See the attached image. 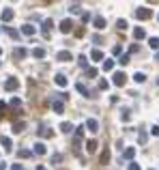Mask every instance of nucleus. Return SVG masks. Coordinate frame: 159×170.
Returning a JSON list of instances; mask_svg holds the SVG:
<instances>
[{"mask_svg": "<svg viewBox=\"0 0 159 170\" xmlns=\"http://www.w3.org/2000/svg\"><path fill=\"white\" fill-rule=\"evenodd\" d=\"M135 17L138 20H151L153 17V11L148 7H140V9H135Z\"/></svg>", "mask_w": 159, "mask_h": 170, "instance_id": "obj_1", "label": "nucleus"}, {"mask_svg": "<svg viewBox=\"0 0 159 170\" xmlns=\"http://www.w3.org/2000/svg\"><path fill=\"white\" fill-rule=\"evenodd\" d=\"M52 26H54V22L47 17V20H43V24H41V33H43V37L45 39H49V30H52Z\"/></svg>", "mask_w": 159, "mask_h": 170, "instance_id": "obj_2", "label": "nucleus"}, {"mask_svg": "<svg viewBox=\"0 0 159 170\" xmlns=\"http://www.w3.org/2000/svg\"><path fill=\"white\" fill-rule=\"evenodd\" d=\"M112 82L116 86H125V82H127V76L122 73V71H116L114 76H112Z\"/></svg>", "mask_w": 159, "mask_h": 170, "instance_id": "obj_3", "label": "nucleus"}, {"mask_svg": "<svg viewBox=\"0 0 159 170\" xmlns=\"http://www.w3.org/2000/svg\"><path fill=\"white\" fill-rule=\"evenodd\" d=\"M56 60H60V63H69V60H73V56H71V52L62 50V52L56 54Z\"/></svg>", "mask_w": 159, "mask_h": 170, "instance_id": "obj_4", "label": "nucleus"}, {"mask_svg": "<svg viewBox=\"0 0 159 170\" xmlns=\"http://www.w3.org/2000/svg\"><path fill=\"white\" fill-rule=\"evenodd\" d=\"M71 28H73V22H71V20H62V22H60V33L69 35V33H71Z\"/></svg>", "mask_w": 159, "mask_h": 170, "instance_id": "obj_5", "label": "nucleus"}, {"mask_svg": "<svg viewBox=\"0 0 159 170\" xmlns=\"http://www.w3.org/2000/svg\"><path fill=\"white\" fill-rule=\"evenodd\" d=\"M19 86V80L17 78H9L6 82H4V90H15Z\"/></svg>", "mask_w": 159, "mask_h": 170, "instance_id": "obj_6", "label": "nucleus"}, {"mask_svg": "<svg viewBox=\"0 0 159 170\" xmlns=\"http://www.w3.org/2000/svg\"><path fill=\"white\" fill-rule=\"evenodd\" d=\"M86 129H88L90 133H97V131H99V123H97L95 119H88V121H86Z\"/></svg>", "mask_w": 159, "mask_h": 170, "instance_id": "obj_7", "label": "nucleus"}, {"mask_svg": "<svg viewBox=\"0 0 159 170\" xmlns=\"http://www.w3.org/2000/svg\"><path fill=\"white\" fill-rule=\"evenodd\" d=\"M52 110H54L56 114H62V112H65V103L58 101V99H54V101H52Z\"/></svg>", "mask_w": 159, "mask_h": 170, "instance_id": "obj_8", "label": "nucleus"}, {"mask_svg": "<svg viewBox=\"0 0 159 170\" xmlns=\"http://www.w3.org/2000/svg\"><path fill=\"white\" fill-rule=\"evenodd\" d=\"M0 17H2V22H11L13 20V9H2V13H0Z\"/></svg>", "mask_w": 159, "mask_h": 170, "instance_id": "obj_9", "label": "nucleus"}, {"mask_svg": "<svg viewBox=\"0 0 159 170\" xmlns=\"http://www.w3.org/2000/svg\"><path fill=\"white\" fill-rule=\"evenodd\" d=\"M92 24H95V28H97V30H103V28H105V17L97 15V17L92 20Z\"/></svg>", "mask_w": 159, "mask_h": 170, "instance_id": "obj_10", "label": "nucleus"}, {"mask_svg": "<svg viewBox=\"0 0 159 170\" xmlns=\"http://www.w3.org/2000/svg\"><path fill=\"white\" fill-rule=\"evenodd\" d=\"M22 33H24L26 37H32V35L37 33V28H35L32 24H24V26H22Z\"/></svg>", "mask_w": 159, "mask_h": 170, "instance_id": "obj_11", "label": "nucleus"}, {"mask_svg": "<svg viewBox=\"0 0 159 170\" xmlns=\"http://www.w3.org/2000/svg\"><path fill=\"white\" fill-rule=\"evenodd\" d=\"M97 149H99V142H97V140H88V142H86V151H88L90 155L97 153Z\"/></svg>", "mask_w": 159, "mask_h": 170, "instance_id": "obj_12", "label": "nucleus"}, {"mask_svg": "<svg viewBox=\"0 0 159 170\" xmlns=\"http://www.w3.org/2000/svg\"><path fill=\"white\" fill-rule=\"evenodd\" d=\"M133 157H135V149H133V146H127V149H125V153H122V159L131 162Z\"/></svg>", "mask_w": 159, "mask_h": 170, "instance_id": "obj_13", "label": "nucleus"}, {"mask_svg": "<svg viewBox=\"0 0 159 170\" xmlns=\"http://www.w3.org/2000/svg\"><path fill=\"white\" fill-rule=\"evenodd\" d=\"M133 37H135L138 41H142V39H146V33H144V28H142V26H138V28H133Z\"/></svg>", "mask_w": 159, "mask_h": 170, "instance_id": "obj_14", "label": "nucleus"}, {"mask_svg": "<svg viewBox=\"0 0 159 170\" xmlns=\"http://www.w3.org/2000/svg\"><path fill=\"white\" fill-rule=\"evenodd\" d=\"M32 153H37V155H45V153H47V149H45V144H43V142H37V144H35V149H32Z\"/></svg>", "mask_w": 159, "mask_h": 170, "instance_id": "obj_15", "label": "nucleus"}, {"mask_svg": "<svg viewBox=\"0 0 159 170\" xmlns=\"http://www.w3.org/2000/svg\"><path fill=\"white\" fill-rule=\"evenodd\" d=\"M54 82H56L58 86H62V88H65V86H67V78H65L62 73H56V78H54Z\"/></svg>", "mask_w": 159, "mask_h": 170, "instance_id": "obj_16", "label": "nucleus"}, {"mask_svg": "<svg viewBox=\"0 0 159 170\" xmlns=\"http://www.w3.org/2000/svg\"><path fill=\"white\" fill-rule=\"evenodd\" d=\"M13 56H15V58H26V56H28V50H24V47H17V50L13 52Z\"/></svg>", "mask_w": 159, "mask_h": 170, "instance_id": "obj_17", "label": "nucleus"}, {"mask_svg": "<svg viewBox=\"0 0 159 170\" xmlns=\"http://www.w3.org/2000/svg\"><path fill=\"white\" fill-rule=\"evenodd\" d=\"M0 142H2V146H4V151H11V146H13V142H11V138H6V136H2V138H0Z\"/></svg>", "mask_w": 159, "mask_h": 170, "instance_id": "obj_18", "label": "nucleus"}, {"mask_svg": "<svg viewBox=\"0 0 159 170\" xmlns=\"http://www.w3.org/2000/svg\"><path fill=\"white\" fill-rule=\"evenodd\" d=\"M32 56H35L37 60H39V58H45V50H43V47H35V50H32Z\"/></svg>", "mask_w": 159, "mask_h": 170, "instance_id": "obj_19", "label": "nucleus"}, {"mask_svg": "<svg viewBox=\"0 0 159 170\" xmlns=\"http://www.w3.org/2000/svg\"><path fill=\"white\" fill-rule=\"evenodd\" d=\"M108 162H110V151L103 149V153H101V157H99V164H108Z\"/></svg>", "mask_w": 159, "mask_h": 170, "instance_id": "obj_20", "label": "nucleus"}, {"mask_svg": "<svg viewBox=\"0 0 159 170\" xmlns=\"http://www.w3.org/2000/svg\"><path fill=\"white\" fill-rule=\"evenodd\" d=\"M75 88H78L80 93H82V95H84V97H90V90H88V88H86V86L82 84V82H78V84H75Z\"/></svg>", "mask_w": 159, "mask_h": 170, "instance_id": "obj_21", "label": "nucleus"}, {"mask_svg": "<svg viewBox=\"0 0 159 170\" xmlns=\"http://www.w3.org/2000/svg\"><path fill=\"white\" fill-rule=\"evenodd\" d=\"M24 129H26V123H24V121H22V123H15V125H13V133H22Z\"/></svg>", "mask_w": 159, "mask_h": 170, "instance_id": "obj_22", "label": "nucleus"}, {"mask_svg": "<svg viewBox=\"0 0 159 170\" xmlns=\"http://www.w3.org/2000/svg\"><path fill=\"white\" fill-rule=\"evenodd\" d=\"M90 58H92V60H101V58H103V52H101V50H92V52H90Z\"/></svg>", "mask_w": 159, "mask_h": 170, "instance_id": "obj_23", "label": "nucleus"}, {"mask_svg": "<svg viewBox=\"0 0 159 170\" xmlns=\"http://www.w3.org/2000/svg\"><path fill=\"white\" fill-rule=\"evenodd\" d=\"M9 106H11V108H13V110H17V108H19V106H22V99H19V97H13V99H11V101H9Z\"/></svg>", "mask_w": 159, "mask_h": 170, "instance_id": "obj_24", "label": "nucleus"}, {"mask_svg": "<svg viewBox=\"0 0 159 170\" xmlns=\"http://www.w3.org/2000/svg\"><path fill=\"white\" fill-rule=\"evenodd\" d=\"M129 60H131V54H120V58H118V63L125 67V65H129Z\"/></svg>", "mask_w": 159, "mask_h": 170, "instance_id": "obj_25", "label": "nucleus"}, {"mask_svg": "<svg viewBox=\"0 0 159 170\" xmlns=\"http://www.w3.org/2000/svg\"><path fill=\"white\" fill-rule=\"evenodd\" d=\"M6 35H9V37H11V39H15V41H17V39H19V33H17V30H15V28H6Z\"/></svg>", "mask_w": 159, "mask_h": 170, "instance_id": "obj_26", "label": "nucleus"}, {"mask_svg": "<svg viewBox=\"0 0 159 170\" xmlns=\"http://www.w3.org/2000/svg\"><path fill=\"white\" fill-rule=\"evenodd\" d=\"M133 80H135V82H138V84H142V82H146V76H144V73H142V71H138V73H135V76H133Z\"/></svg>", "mask_w": 159, "mask_h": 170, "instance_id": "obj_27", "label": "nucleus"}, {"mask_svg": "<svg viewBox=\"0 0 159 170\" xmlns=\"http://www.w3.org/2000/svg\"><path fill=\"white\" fill-rule=\"evenodd\" d=\"M32 155V151H28V149H22V151H17V157H24V159H28Z\"/></svg>", "mask_w": 159, "mask_h": 170, "instance_id": "obj_28", "label": "nucleus"}, {"mask_svg": "<svg viewBox=\"0 0 159 170\" xmlns=\"http://www.w3.org/2000/svg\"><path fill=\"white\" fill-rule=\"evenodd\" d=\"M71 129H73V125H71V123H60V131H62V133H69Z\"/></svg>", "mask_w": 159, "mask_h": 170, "instance_id": "obj_29", "label": "nucleus"}, {"mask_svg": "<svg viewBox=\"0 0 159 170\" xmlns=\"http://www.w3.org/2000/svg\"><path fill=\"white\" fill-rule=\"evenodd\" d=\"M112 69H114V60H110V58H108V60L103 63V71H112Z\"/></svg>", "mask_w": 159, "mask_h": 170, "instance_id": "obj_30", "label": "nucleus"}, {"mask_svg": "<svg viewBox=\"0 0 159 170\" xmlns=\"http://www.w3.org/2000/svg\"><path fill=\"white\" fill-rule=\"evenodd\" d=\"M148 45H151L153 50H159V39L157 37H151V39H148Z\"/></svg>", "mask_w": 159, "mask_h": 170, "instance_id": "obj_31", "label": "nucleus"}, {"mask_svg": "<svg viewBox=\"0 0 159 170\" xmlns=\"http://www.w3.org/2000/svg\"><path fill=\"white\" fill-rule=\"evenodd\" d=\"M78 63H80V67L88 69V60H86V56H84V54H82V56H78Z\"/></svg>", "mask_w": 159, "mask_h": 170, "instance_id": "obj_32", "label": "nucleus"}, {"mask_svg": "<svg viewBox=\"0 0 159 170\" xmlns=\"http://www.w3.org/2000/svg\"><path fill=\"white\" fill-rule=\"evenodd\" d=\"M97 73H99V71H97L95 67H88V69H86V76H88V78H97Z\"/></svg>", "mask_w": 159, "mask_h": 170, "instance_id": "obj_33", "label": "nucleus"}, {"mask_svg": "<svg viewBox=\"0 0 159 170\" xmlns=\"http://www.w3.org/2000/svg\"><path fill=\"white\" fill-rule=\"evenodd\" d=\"M138 140H140L142 144H146V140H148V133H146V131H140V133H138Z\"/></svg>", "mask_w": 159, "mask_h": 170, "instance_id": "obj_34", "label": "nucleus"}, {"mask_svg": "<svg viewBox=\"0 0 159 170\" xmlns=\"http://www.w3.org/2000/svg\"><path fill=\"white\" fill-rule=\"evenodd\" d=\"M127 26H129V24H127L125 20H118V22H116V28H118V30H125Z\"/></svg>", "mask_w": 159, "mask_h": 170, "instance_id": "obj_35", "label": "nucleus"}, {"mask_svg": "<svg viewBox=\"0 0 159 170\" xmlns=\"http://www.w3.org/2000/svg\"><path fill=\"white\" fill-rule=\"evenodd\" d=\"M58 162H62V155L60 153H54L52 155V164H58Z\"/></svg>", "mask_w": 159, "mask_h": 170, "instance_id": "obj_36", "label": "nucleus"}, {"mask_svg": "<svg viewBox=\"0 0 159 170\" xmlns=\"http://www.w3.org/2000/svg\"><path fill=\"white\" fill-rule=\"evenodd\" d=\"M120 119H122V121H129V119H131L129 110H122V112H120Z\"/></svg>", "mask_w": 159, "mask_h": 170, "instance_id": "obj_37", "label": "nucleus"}, {"mask_svg": "<svg viewBox=\"0 0 159 170\" xmlns=\"http://www.w3.org/2000/svg\"><path fill=\"white\" fill-rule=\"evenodd\" d=\"M41 136L43 138H49V136H54V131L52 129H41Z\"/></svg>", "mask_w": 159, "mask_h": 170, "instance_id": "obj_38", "label": "nucleus"}, {"mask_svg": "<svg viewBox=\"0 0 159 170\" xmlns=\"http://www.w3.org/2000/svg\"><path fill=\"white\" fill-rule=\"evenodd\" d=\"M4 112H6V103L0 101V119H4Z\"/></svg>", "mask_w": 159, "mask_h": 170, "instance_id": "obj_39", "label": "nucleus"}, {"mask_svg": "<svg viewBox=\"0 0 159 170\" xmlns=\"http://www.w3.org/2000/svg\"><path fill=\"white\" fill-rule=\"evenodd\" d=\"M135 52H140V45H138V43H133V45L129 47V54H135Z\"/></svg>", "mask_w": 159, "mask_h": 170, "instance_id": "obj_40", "label": "nucleus"}, {"mask_svg": "<svg viewBox=\"0 0 159 170\" xmlns=\"http://www.w3.org/2000/svg\"><path fill=\"white\" fill-rule=\"evenodd\" d=\"M69 11H71V13H80V4H78V2H75V4H71V7H69Z\"/></svg>", "mask_w": 159, "mask_h": 170, "instance_id": "obj_41", "label": "nucleus"}, {"mask_svg": "<svg viewBox=\"0 0 159 170\" xmlns=\"http://www.w3.org/2000/svg\"><path fill=\"white\" fill-rule=\"evenodd\" d=\"M120 52H122V47H120V45H114V47H112V54H114V56H118Z\"/></svg>", "mask_w": 159, "mask_h": 170, "instance_id": "obj_42", "label": "nucleus"}, {"mask_svg": "<svg viewBox=\"0 0 159 170\" xmlns=\"http://www.w3.org/2000/svg\"><path fill=\"white\" fill-rule=\"evenodd\" d=\"M82 22L88 24V22H90V13H82Z\"/></svg>", "mask_w": 159, "mask_h": 170, "instance_id": "obj_43", "label": "nucleus"}, {"mask_svg": "<svg viewBox=\"0 0 159 170\" xmlns=\"http://www.w3.org/2000/svg\"><path fill=\"white\" fill-rule=\"evenodd\" d=\"M99 88L105 90V88H108V80H99Z\"/></svg>", "mask_w": 159, "mask_h": 170, "instance_id": "obj_44", "label": "nucleus"}, {"mask_svg": "<svg viewBox=\"0 0 159 170\" xmlns=\"http://www.w3.org/2000/svg\"><path fill=\"white\" fill-rule=\"evenodd\" d=\"M151 133H153V136H159V125H153V127H151Z\"/></svg>", "mask_w": 159, "mask_h": 170, "instance_id": "obj_45", "label": "nucleus"}, {"mask_svg": "<svg viewBox=\"0 0 159 170\" xmlns=\"http://www.w3.org/2000/svg\"><path fill=\"white\" fill-rule=\"evenodd\" d=\"M127 170H142V168H140V164H129V168Z\"/></svg>", "mask_w": 159, "mask_h": 170, "instance_id": "obj_46", "label": "nucleus"}, {"mask_svg": "<svg viewBox=\"0 0 159 170\" xmlns=\"http://www.w3.org/2000/svg\"><path fill=\"white\" fill-rule=\"evenodd\" d=\"M75 136H78V138H82V136H84V127H78V129H75Z\"/></svg>", "mask_w": 159, "mask_h": 170, "instance_id": "obj_47", "label": "nucleus"}, {"mask_svg": "<svg viewBox=\"0 0 159 170\" xmlns=\"http://www.w3.org/2000/svg\"><path fill=\"white\" fill-rule=\"evenodd\" d=\"M11 170H24V166H22V164H13V166H11Z\"/></svg>", "mask_w": 159, "mask_h": 170, "instance_id": "obj_48", "label": "nucleus"}, {"mask_svg": "<svg viewBox=\"0 0 159 170\" xmlns=\"http://www.w3.org/2000/svg\"><path fill=\"white\" fill-rule=\"evenodd\" d=\"M37 170H47V168H45V166H37Z\"/></svg>", "mask_w": 159, "mask_h": 170, "instance_id": "obj_49", "label": "nucleus"}, {"mask_svg": "<svg viewBox=\"0 0 159 170\" xmlns=\"http://www.w3.org/2000/svg\"><path fill=\"white\" fill-rule=\"evenodd\" d=\"M0 170H6V168H4V164H0Z\"/></svg>", "mask_w": 159, "mask_h": 170, "instance_id": "obj_50", "label": "nucleus"}, {"mask_svg": "<svg viewBox=\"0 0 159 170\" xmlns=\"http://www.w3.org/2000/svg\"><path fill=\"white\" fill-rule=\"evenodd\" d=\"M155 60H159V52H157V54H155Z\"/></svg>", "mask_w": 159, "mask_h": 170, "instance_id": "obj_51", "label": "nucleus"}, {"mask_svg": "<svg viewBox=\"0 0 159 170\" xmlns=\"http://www.w3.org/2000/svg\"><path fill=\"white\" fill-rule=\"evenodd\" d=\"M0 54H2V47H0Z\"/></svg>", "mask_w": 159, "mask_h": 170, "instance_id": "obj_52", "label": "nucleus"}, {"mask_svg": "<svg viewBox=\"0 0 159 170\" xmlns=\"http://www.w3.org/2000/svg\"><path fill=\"white\" fill-rule=\"evenodd\" d=\"M157 84H159V80H157Z\"/></svg>", "mask_w": 159, "mask_h": 170, "instance_id": "obj_53", "label": "nucleus"}, {"mask_svg": "<svg viewBox=\"0 0 159 170\" xmlns=\"http://www.w3.org/2000/svg\"><path fill=\"white\" fill-rule=\"evenodd\" d=\"M157 20H159V15H157Z\"/></svg>", "mask_w": 159, "mask_h": 170, "instance_id": "obj_54", "label": "nucleus"}, {"mask_svg": "<svg viewBox=\"0 0 159 170\" xmlns=\"http://www.w3.org/2000/svg\"><path fill=\"white\" fill-rule=\"evenodd\" d=\"M0 65H2V63H0Z\"/></svg>", "mask_w": 159, "mask_h": 170, "instance_id": "obj_55", "label": "nucleus"}]
</instances>
